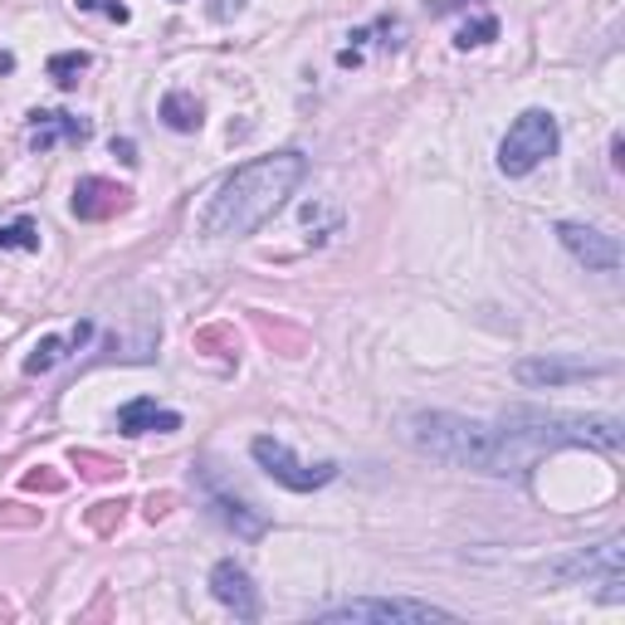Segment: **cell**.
<instances>
[{"label": "cell", "instance_id": "obj_15", "mask_svg": "<svg viewBox=\"0 0 625 625\" xmlns=\"http://www.w3.org/2000/svg\"><path fill=\"white\" fill-rule=\"evenodd\" d=\"M162 122L172 132H196V128H201V103H196L186 89H172L162 98Z\"/></svg>", "mask_w": 625, "mask_h": 625}, {"label": "cell", "instance_id": "obj_1", "mask_svg": "<svg viewBox=\"0 0 625 625\" xmlns=\"http://www.w3.org/2000/svg\"><path fill=\"white\" fill-rule=\"evenodd\" d=\"M405 440L440 464L508 479L528 474L547 450H562V445L621 450V421L616 415H557V411H508L498 421H474V415L421 411L405 421Z\"/></svg>", "mask_w": 625, "mask_h": 625}, {"label": "cell", "instance_id": "obj_10", "mask_svg": "<svg viewBox=\"0 0 625 625\" xmlns=\"http://www.w3.org/2000/svg\"><path fill=\"white\" fill-rule=\"evenodd\" d=\"M606 372H611V362H557V357L518 362V381L523 387H567V381L606 377Z\"/></svg>", "mask_w": 625, "mask_h": 625}, {"label": "cell", "instance_id": "obj_21", "mask_svg": "<svg viewBox=\"0 0 625 625\" xmlns=\"http://www.w3.org/2000/svg\"><path fill=\"white\" fill-rule=\"evenodd\" d=\"M79 5H83V10H93V5H98V0H79Z\"/></svg>", "mask_w": 625, "mask_h": 625}, {"label": "cell", "instance_id": "obj_19", "mask_svg": "<svg viewBox=\"0 0 625 625\" xmlns=\"http://www.w3.org/2000/svg\"><path fill=\"white\" fill-rule=\"evenodd\" d=\"M113 156H118V162H128V166H138V148H132V142L128 138H113Z\"/></svg>", "mask_w": 625, "mask_h": 625}, {"label": "cell", "instance_id": "obj_4", "mask_svg": "<svg viewBox=\"0 0 625 625\" xmlns=\"http://www.w3.org/2000/svg\"><path fill=\"white\" fill-rule=\"evenodd\" d=\"M547 577L601 587V601L621 606V601H625V587H621V581H625V577H621V538H606V543H597V547H577L571 557L552 562Z\"/></svg>", "mask_w": 625, "mask_h": 625}, {"label": "cell", "instance_id": "obj_17", "mask_svg": "<svg viewBox=\"0 0 625 625\" xmlns=\"http://www.w3.org/2000/svg\"><path fill=\"white\" fill-rule=\"evenodd\" d=\"M0 249H39V231L30 221L0 225Z\"/></svg>", "mask_w": 625, "mask_h": 625}, {"label": "cell", "instance_id": "obj_14", "mask_svg": "<svg viewBox=\"0 0 625 625\" xmlns=\"http://www.w3.org/2000/svg\"><path fill=\"white\" fill-rule=\"evenodd\" d=\"M89 332H93V322H79V332L74 338H39L35 342V352L25 357V372L35 377V372H49V367H59V362L69 357V347H79V342H89Z\"/></svg>", "mask_w": 625, "mask_h": 625}, {"label": "cell", "instance_id": "obj_8", "mask_svg": "<svg viewBox=\"0 0 625 625\" xmlns=\"http://www.w3.org/2000/svg\"><path fill=\"white\" fill-rule=\"evenodd\" d=\"M211 597L221 601L225 611H235L239 621H259V591L255 581H249V571L239 567V562H215L211 567Z\"/></svg>", "mask_w": 625, "mask_h": 625}, {"label": "cell", "instance_id": "obj_3", "mask_svg": "<svg viewBox=\"0 0 625 625\" xmlns=\"http://www.w3.org/2000/svg\"><path fill=\"white\" fill-rule=\"evenodd\" d=\"M562 132H557V118L543 108H528L514 118V128L504 132L498 142V172L504 176H528L533 166H543L552 152H557Z\"/></svg>", "mask_w": 625, "mask_h": 625}, {"label": "cell", "instance_id": "obj_18", "mask_svg": "<svg viewBox=\"0 0 625 625\" xmlns=\"http://www.w3.org/2000/svg\"><path fill=\"white\" fill-rule=\"evenodd\" d=\"M494 35H498V20H494V15H484V20H474V25H464L455 45H460V49H479V45H488Z\"/></svg>", "mask_w": 625, "mask_h": 625}, {"label": "cell", "instance_id": "obj_20", "mask_svg": "<svg viewBox=\"0 0 625 625\" xmlns=\"http://www.w3.org/2000/svg\"><path fill=\"white\" fill-rule=\"evenodd\" d=\"M235 10H239V0H215V15H221V20H231Z\"/></svg>", "mask_w": 625, "mask_h": 625}, {"label": "cell", "instance_id": "obj_9", "mask_svg": "<svg viewBox=\"0 0 625 625\" xmlns=\"http://www.w3.org/2000/svg\"><path fill=\"white\" fill-rule=\"evenodd\" d=\"M205 504H211V514L221 518L225 528H235V538H264L269 533V518L259 514L249 498H239V494H231V488H221L215 479H205Z\"/></svg>", "mask_w": 625, "mask_h": 625}, {"label": "cell", "instance_id": "obj_16", "mask_svg": "<svg viewBox=\"0 0 625 625\" xmlns=\"http://www.w3.org/2000/svg\"><path fill=\"white\" fill-rule=\"evenodd\" d=\"M83 69H89V55H83V49H74V55H55V59H49V79H55L59 89H74Z\"/></svg>", "mask_w": 625, "mask_h": 625}, {"label": "cell", "instance_id": "obj_2", "mask_svg": "<svg viewBox=\"0 0 625 625\" xmlns=\"http://www.w3.org/2000/svg\"><path fill=\"white\" fill-rule=\"evenodd\" d=\"M304 172H308V162L298 152L255 156V162L235 166V172L211 191V201L196 211V231L211 235V239L255 235L259 225L294 196V186L304 181Z\"/></svg>", "mask_w": 625, "mask_h": 625}, {"label": "cell", "instance_id": "obj_7", "mask_svg": "<svg viewBox=\"0 0 625 625\" xmlns=\"http://www.w3.org/2000/svg\"><path fill=\"white\" fill-rule=\"evenodd\" d=\"M557 239L567 245V255L587 269H601V274H616L621 269V245L616 235L597 231V225H577V221H562L557 225Z\"/></svg>", "mask_w": 625, "mask_h": 625}, {"label": "cell", "instance_id": "obj_6", "mask_svg": "<svg viewBox=\"0 0 625 625\" xmlns=\"http://www.w3.org/2000/svg\"><path fill=\"white\" fill-rule=\"evenodd\" d=\"M318 621H405V625H421V621H455V611L431 606V601H405V597H357V601H342V606H322Z\"/></svg>", "mask_w": 625, "mask_h": 625}, {"label": "cell", "instance_id": "obj_13", "mask_svg": "<svg viewBox=\"0 0 625 625\" xmlns=\"http://www.w3.org/2000/svg\"><path fill=\"white\" fill-rule=\"evenodd\" d=\"M118 431L122 435H148V431H181V415L166 411V405H156L152 396H138V401H128L118 411Z\"/></svg>", "mask_w": 625, "mask_h": 625}, {"label": "cell", "instance_id": "obj_5", "mask_svg": "<svg viewBox=\"0 0 625 625\" xmlns=\"http://www.w3.org/2000/svg\"><path fill=\"white\" fill-rule=\"evenodd\" d=\"M249 455H255L259 469H264L274 484L294 488V494H312V488H322V484H332V479H338V464H332V460L304 464L284 440H274V435H259V440L249 445Z\"/></svg>", "mask_w": 625, "mask_h": 625}, {"label": "cell", "instance_id": "obj_11", "mask_svg": "<svg viewBox=\"0 0 625 625\" xmlns=\"http://www.w3.org/2000/svg\"><path fill=\"white\" fill-rule=\"evenodd\" d=\"M132 191H122L118 181H103V176H83L74 186V215L79 221H108V215H118L122 205H128Z\"/></svg>", "mask_w": 625, "mask_h": 625}, {"label": "cell", "instance_id": "obj_12", "mask_svg": "<svg viewBox=\"0 0 625 625\" xmlns=\"http://www.w3.org/2000/svg\"><path fill=\"white\" fill-rule=\"evenodd\" d=\"M89 122L74 118V113H30V142L35 152H49L55 142H69V148H83L89 142Z\"/></svg>", "mask_w": 625, "mask_h": 625}]
</instances>
